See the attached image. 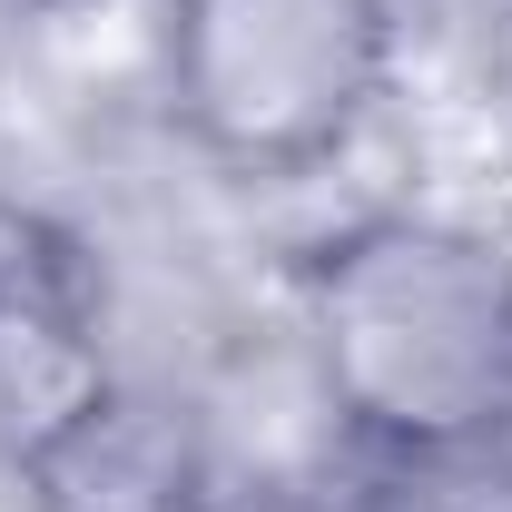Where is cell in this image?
<instances>
[{
	"mask_svg": "<svg viewBox=\"0 0 512 512\" xmlns=\"http://www.w3.org/2000/svg\"><path fill=\"white\" fill-rule=\"evenodd\" d=\"M335 404L404 453L512 424V256L444 217H375L316 266Z\"/></svg>",
	"mask_w": 512,
	"mask_h": 512,
	"instance_id": "cell-1",
	"label": "cell"
},
{
	"mask_svg": "<svg viewBox=\"0 0 512 512\" xmlns=\"http://www.w3.org/2000/svg\"><path fill=\"white\" fill-rule=\"evenodd\" d=\"M394 0H168L158 99L227 178H316L394 89Z\"/></svg>",
	"mask_w": 512,
	"mask_h": 512,
	"instance_id": "cell-2",
	"label": "cell"
}]
</instances>
